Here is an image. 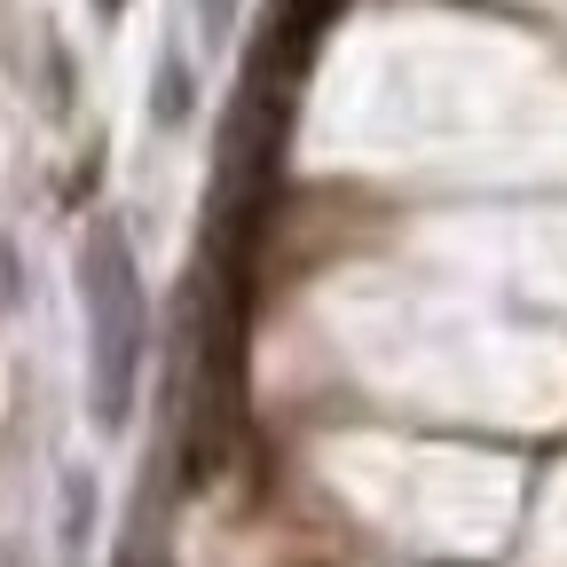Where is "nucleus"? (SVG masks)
Returning a JSON list of instances; mask_svg holds the SVG:
<instances>
[{
	"instance_id": "obj_1",
	"label": "nucleus",
	"mask_w": 567,
	"mask_h": 567,
	"mask_svg": "<svg viewBox=\"0 0 567 567\" xmlns=\"http://www.w3.org/2000/svg\"><path fill=\"white\" fill-rule=\"evenodd\" d=\"M80 316H87V402L103 434H126L142 347H151V308H142V268L111 213H95L80 237Z\"/></svg>"
},
{
	"instance_id": "obj_2",
	"label": "nucleus",
	"mask_w": 567,
	"mask_h": 567,
	"mask_svg": "<svg viewBox=\"0 0 567 567\" xmlns=\"http://www.w3.org/2000/svg\"><path fill=\"white\" fill-rule=\"evenodd\" d=\"M95 9H103V17H118V9H126V0H95Z\"/></svg>"
}]
</instances>
